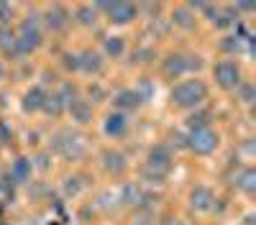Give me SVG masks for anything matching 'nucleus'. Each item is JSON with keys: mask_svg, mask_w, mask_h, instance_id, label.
Returning <instances> with one entry per match:
<instances>
[{"mask_svg": "<svg viewBox=\"0 0 256 225\" xmlns=\"http://www.w3.org/2000/svg\"><path fill=\"white\" fill-rule=\"evenodd\" d=\"M205 95H208V90H205V85L200 79H184V82H180V85H174L172 102L180 105V108H195L205 100Z\"/></svg>", "mask_w": 256, "mask_h": 225, "instance_id": "1", "label": "nucleus"}, {"mask_svg": "<svg viewBox=\"0 0 256 225\" xmlns=\"http://www.w3.org/2000/svg\"><path fill=\"white\" fill-rule=\"evenodd\" d=\"M41 44V28L36 20H24L20 31L16 33V56L20 54H31Z\"/></svg>", "mask_w": 256, "mask_h": 225, "instance_id": "2", "label": "nucleus"}, {"mask_svg": "<svg viewBox=\"0 0 256 225\" xmlns=\"http://www.w3.org/2000/svg\"><path fill=\"white\" fill-rule=\"evenodd\" d=\"M212 74H216V82L220 87L226 90H233V87H238L241 85V69L238 64L233 59H223L216 64V69H212Z\"/></svg>", "mask_w": 256, "mask_h": 225, "instance_id": "3", "label": "nucleus"}, {"mask_svg": "<svg viewBox=\"0 0 256 225\" xmlns=\"http://www.w3.org/2000/svg\"><path fill=\"white\" fill-rule=\"evenodd\" d=\"M169 149L156 146L152 154H148V164H146V174L152 179H164L169 174Z\"/></svg>", "mask_w": 256, "mask_h": 225, "instance_id": "4", "label": "nucleus"}, {"mask_svg": "<svg viewBox=\"0 0 256 225\" xmlns=\"http://www.w3.org/2000/svg\"><path fill=\"white\" fill-rule=\"evenodd\" d=\"M187 146L195 151V154H210L212 149L218 146V136L212 133L210 128H198V131H192Z\"/></svg>", "mask_w": 256, "mask_h": 225, "instance_id": "5", "label": "nucleus"}, {"mask_svg": "<svg viewBox=\"0 0 256 225\" xmlns=\"http://www.w3.org/2000/svg\"><path fill=\"white\" fill-rule=\"evenodd\" d=\"M195 67H200V61H192V56H182V54H174V56L164 59V67H162V72H164L166 77L177 79V77H182L184 72L195 69Z\"/></svg>", "mask_w": 256, "mask_h": 225, "instance_id": "6", "label": "nucleus"}, {"mask_svg": "<svg viewBox=\"0 0 256 225\" xmlns=\"http://www.w3.org/2000/svg\"><path fill=\"white\" fill-rule=\"evenodd\" d=\"M100 10H105L110 15V20H116V23H128L134 15H136V5L131 3H105V5H98Z\"/></svg>", "mask_w": 256, "mask_h": 225, "instance_id": "7", "label": "nucleus"}, {"mask_svg": "<svg viewBox=\"0 0 256 225\" xmlns=\"http://www.w3.org/2000/svg\"><path fill=\"white\" fill-rule=\"evenodd\" d=\"M128 131V120L123 113H113L108 115V120H105V133L108 136H123Z\"/></svg>", "mask_w": 256, "mask_h": 225, "instance_id": "8", "label": "nucleus"}, {"mask_svg": "<svg viewBox=\"0 0 256 225\" xmlns=\"http://www.w3.org/2000/svg\"><path fill=\"white\" fill-rule=\"evenodd\" d=\"M100 67H102V56L100 54H95V51L80 54V72L92 74V72H100Z\"/></svg>", "mask_w": 256, "mask_h": 225, "instance_id": "9", "label": "nucleus"}, {"mask_svg": "<svg viewBox=\"0 0 256 225\" xmlns=\"http://www.w3.org/2000/svg\"><path fill=\"white\" fill-rule=\"evenodd\" d=\"M141 102H144V100L138 97L136 90H120V92L116 95V105H118V108H138Z\"/></svg>", "mask_w": 256, "mask_h": 225, "instance_id": "10", "label": "nucleus"}, {"mask_svg": "<svg viewBox=\"0 0 256 225\" xmlns=\"http://www.w3.org/2000/svg\"><path fill=\"white\" fill-rule=\"evenodd\" d=\"M67 108L72 110V115H74L80 123H88V120H90V105H88L84 100H70Z\"/></svg>", "mask_w": 256, "mask_h": 225, "instance_id": "11", "label": "nucleus"}, {"mask_svg": "<svg viewBox=\"0 0 256 225\" xmlns=\"http://www.w3.org/2000/svg\"><path fill=\"white\" fill-rule=\"evenodd\" d=\"M102 159H105V169L113 172V174H120V172L126 169V159H123L118 151H108Z\"/></svg>", "mask_w": 256, "mask_h": 225, "instance_id": "12", "label": "nucleus"}, {"mask_svg": "<svg viewBox=\"0 0 256 225\" xmlns=\"http://www.w3.org/2000/svg\"><path fill=\"white\" fill-rule=\"evenodd\" d=\"M67 13H64L62 8H54V10H49L46 13V26L52 28V31H59V28H64L67 26Z\"/></svg>", "mask_w": 256, "mask_h": 225, "instance_id": "13", "label": "nucleus"}, {"mask_svg": "<svg viewBox=\"0 0 256 225\" xmlns=\"http://www.w3.org/2000/svg\"><path fill=\"white\" fill-rule=\"evenodd\" d=\"M44 100H46V92L38 90V87H34V90L26 95L24 108H26V110H38V108H44Z\"/></svg>", "mask_w": 256, "mask_h": 225, "instance_id": "14", "label": "nucleus"}, {"mask_svg": "<svg viewBox=\"0 0 256 225\" xmlns=\"http://www.w3.org/2000/svg\"><path fill=\"white\" fill-rule=\"evenodd\" d=\"M105 49H108V54H113V56H118L120 51H123V41L116 36V38H108L105 41Z\"/></svg>", "mask_w": 256, "mask_h": 225, "instance_id": "15", "label": "nucleus"}, {"mask_svg": "<svg viewBox=\"0 0 256 225\" xmlns=\"http://www.w3.org/2000/svg\"><path fill=\"white\" fill-rule=\"evenodd\" d=\"M13 172L18 174V179H24V177H26V174L31 172V164H26V161H18V164H16V169H13Z\"/></svg>", "mask_w": 256, "mask_h": 225, "instance_id": "16", "label": "nucleus"}, {"mask_svg": "<svg viewBox=\"0 0 256 225\" xmlns=\"http://www.w3.org/2000/svg\"><path fill=\"white\" fill-rule=\"evenodd\" d=\"M244 97H246V102H251V85L244 87Z\"/></svg>", "mask_w": 256, "mask_h": 225, "instance_id": "17", "label": "nucleus"}, {"mask_svg": "<svg viewBox=\"0 0 256 225\" xmlns=\"http://www.w3.org/2000/svg\"><path fill=\"white\" fill-rule=\"evenodd\" d=\"M138 225H154V223H138Z\"/></svg>", "mask_w": 256, "mask_h": 225, "instance_id": "18", "label": "nucleus"}]
</instances>
